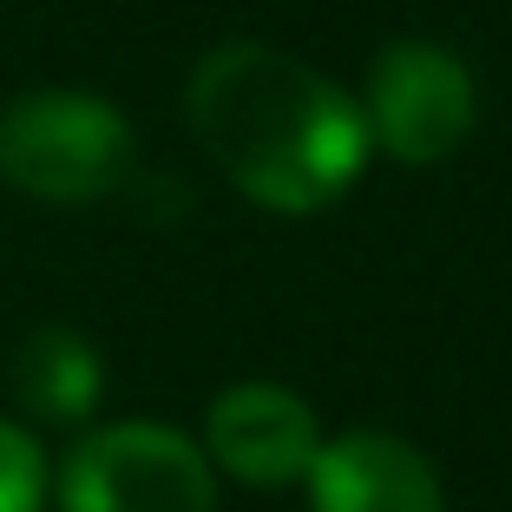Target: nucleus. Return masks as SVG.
Instances as JSON below:
<instances>
[{
	"instance_id": "nucleus-3",
	"label": "nucleus",
	"mask_w": 512,
	"mask_h": 512,
	"mask_svg": "<svg viewBox=\"0 0 512 512\" xmlns=\"http://www.w3.org/2000/svg\"><path fill=\"white\" fill-rule=\"evenodd\" d=\"M60 512H217V467L178 427L112 421L60 460Z\"/></svg>"
},
{
	"instance_id": "nucleus-5",
	"label": "nucleus",
	"mask_w": 512,
	"mask_h": 512,
	"mask_svg": "<svg viewBox=\"0 0 512 512\" xmlns=\"http://www.w3.org/2000/svg\"><path fill=\"white\" fill-rule=\"evenodd\" d=\"M322 453V421L276 381H237L204 414V460L243 486H296Z\"/></svg>"
},
{
	"instance_id": "nucleus-1",
	"label": "nucleus",
	"mask_w": 512,
	"mask_h": 512,
	"mask_svg": "<svg viewBox=\"0 0 512 512\" xmlns=\"http://www.w3.org/2000/svg\"><path fill=\"white\" fill-rule=\"evenodd\" d=\"M184 119L211 165L276 217L335 204L375 151L362 99H348L329 73L263 40L211 46L184 86Z\"/></svg>"
},
{
	"instance_id": "nucleus-4",
	"label": "nucleus",
	"mask_w": 512,
	"mask_h": 512,
	"mask_svg": "<svg viewBox=\"0 0 512 512\" xmlns=\"http://www.w3.org/2000/svg\"><path fill=\"white\" fill-rule=\"evenodd\" d=\"M480 119V86L467 60L447 53L440 40H394L368 66L362 125L368 145L388 151L394 165H440L467 145Z\"/></svg>"
},
{
	"instance_id": "nucleus-7",
	"label": "nucleus",
	"mask_w": 512,
	"mask_h": 512,
	"mask_svg": "<svg viewBox=\"0 0 512 512\" xmlns=\"http://www.w3.org/2000/svg\"><path fill=\"white\" fill-rule=\"evenodd\" d=\"M106 394V368H99V348L86 342L79 329H60V322H46L20 342L14 355V401L40 421H86L92 407Z\"/></svg>"
},
{
	"instance_id": "nucleus-6",
	"label": "nucleus",
	"mask_w": 512,
	"mask_h": 512,
	"mask_svg": "<svg viewBox=\"0 0 512 512\" xmlns=\"http://www.w3.org/2000/svg\"><path fill=\"white\" fill-rule=\"evenodd\" d=\"M302 486H309V512H447V493H440L427 453L407 447L401 434H381V427L322 440Z\"/></svg>"
},
{
	"instance_id": "nucleus-2",
	"label": "nucleus",
	"mask_w": 512,
	"mask_h": 512,
	"mask_svg": "<svg viewBox=\"0 0 512 512\" xmlns=\"http://www.w3.org/2000/svg\"><path fill=\"white\" fill-rule=\"evenodd\" d=\"M132 171V125L79 86H33L0 106V178L33 204H99Z\"/></svg>"
},
{
	"instance_id": "nucleus-8",
	"label": "nucleus",
	"mask_w": 512,
	"mask_h": 512,
	"mask_svg": "<svg viewBox=\"0 0 512 512\" xmlns=\"http://www.w3.org/2000/svg\"><path fill=\"white\" fill-rule=\"evenodd\" d=\"M46 453L20 421L0 414V512H40L46 506Z\"/></svg>"
}]
</instances>
